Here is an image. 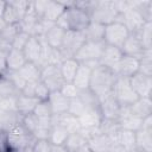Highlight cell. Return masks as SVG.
<instances>
[{
    "label": "cell",
    "mask_w": 152,
    "mask_h": 152,
    "mask_svg": "<svg viewBox=\"0 0 152 152\" xmlns=\"http://www.w3.org/2000/svg\"><path fill=\"white\" fill-rule=\"evenodd\" d=\"M116 21H120L126 26V28L129 31V33H134L138 30L141 28V26L146 23L142 18V15L135 10V8H129L122 14H119Z\"/></svg>",
    "instance_id": "11"
},
{
    "label": "cell",
    "mask_w": 152,
    "mask_h": 152,
    "mask_svg": "<svg viewBox=\"0 0 152 152\" xmlns=\"http://www.w3.org/2000/svg\"><path fill=\"white\" fill-rule=\"evenodd\" d=\"M49 95H50V90L48 89V87L42 81H38L34 89V97L39 101H46Z\"/></svg>",
    "instance_id": "48"
},
{
    "label": "cell",
    "mask_w": 152,
    "mask_h": 152,
    "mask_svg": "<svg viewBox=\"0 0 152 152\" xmlns=\"http://www.w3.org/2000/svg\"><path fill=\"white\" fill-rule=\"evenodd\" d=\"M78 99L86 104L88 109H99V99L89 88L84 90H80Z\"/></svg>",
    "instance_id": "40"
},
{
    "label": "cell",
    "mask_w": 152,
    "mask_h": 152,
    "mask_svg": "<svg viewBox=\"0 0 152 152\" xmlns=\"http://www.w3.org/2000/svg\"><path fill=\"white\" fill-rule=\"evenodd\" d=\"M6 69L7 70H11V71H18L20 70L24 64L27 62L23 51L20 50H15V49H12L8 55L6 56Z\"/></svg>",
    "instance_id": "24"
},
{
    "label": "cell",
    "mask_w": 152,
    "mask_h": 152,
    "mask_svg": "<svg viewBox=\"0 0 152 152\" xmlns=\"http://www.w3.org/2000/svg\"><path fill=\"white\" fill-rule=\"evenodd\" d=\"M40 81L48 87L51 91H57L64 84V80L61 75L59 66L56 65H45L40 69Z\"/></svg>",
    "instance_id": "8"
},
{
    "label": "cell",
    "mask_w": 152,
    "mask_h": 152,
    "mask_svg": "<svg viewBox=\"0 0 152 152\" xmlns=\"http://www.w3.org/2000/svg\"><path fill=\"white\" fill-rule=\"evenodd\" d=\"M78 66L80 63L75 58H66L63 61V63L59 65V71L64 82H72Z\"/></svg>",
    "instance_id": "28"
},
{
    "label": "cell",
    "mask_w": 152,
    "mask_h": 152,
    "mask_svg": "<svg viewBox=\"0 0 152 152\" xmlns=\"http://www.w3.org/2000/svg\"><path fill=\"white\" fill-rule=\"evenodd\" d=\"M23 152H33V151H32V147H28V148H26V150H24Z\"/></svg>",
    "instance_id": "62"
},
{
    "label": "cell",
    "mask_w": 152,
    "mask_h": 152,
    "mask_svg": "<svg viewBox=\"0 0 152 152\" xmlns=\"http://www.w3.org/2000/svg\"><path fill=\"white\" fill-rule=\"evenodd\" d=\"M114 142H118L121 146H124L125 148H127L128 151H131V150L135 148V132L121 128L119 131Z\"/></svg>",
    "instance_id": "35"
},
{
    "label": "cell",
    "mask_w": 152,
    "mask_h": 152,
    "mask_svg": "<svg viewBox=\"0 0 152 152\" xmlns=\"http://www.w3.org/2000/svg\"><path fill=\"white\" fill-rule=\"evenodd\" d=\"M129 107V110L133 115L144 119L148 115H152V99L151 97H139Z\"/></svg>",
    "instance_id": "20"
},
{
    "label": "cell",
    "mask_w": 152,
    "mask_h": 152,
    "mask_svg": "<svg viewBox=\"0 0 152 152\" xmlns=\"http://www.w3.org/2000/svg\"><path fill=\"white\" fill-rule=\"evenodd\" d=\"M5 5H6V1H0V17H2V13H4V10H5Z\"/></svg>",
    "instance_id": "60"
},
{
    "label": "cell",
    "mask_w": 152,
    "mask_h": 152,
    "mask_svg": "<svg viewBox=\"0 0 152 152\" xmlns=\"http://www.w3.org/2000/svg\"><path fill=\"white\" fill-rule=\"evenodd\" d=\"M120 107L121 106L118 103V101L114 99V96L112 94L99 100V110L101 113L102 119L118 121Z\"/></svg>",
    "instance_id": "13"
},
{
    "label": "cell",
    "mask_w": 152,
    "mask_h": 152,
    "mask_svg": "<svg viewBox=\"0 0 152 152\" xmlns=\"http://www.w3.org/2000/svg\"><path fill=\"white\" fill-rule=\"evenodd\" d=\"M119 14L114 7V0H100L96 1L95 8L90 13V20L101 25H109L116 21Z\"/></svg>",
    "instance_id": "5"
},
{
    "label": "cell",
    "mask_w": 152,
    "mask_h": 152,
    "mask_svg": "<svg viewBox=\"0 0 152 152\" xmlns=\"http://www.w3.org/2000/svg\"><path fill=\"white\" fill-rule=\"evenodd\" d=\"M33 114L37 116L38 120H45V119H51L52 112L50 108V104L48 101H39L38 104L36 106Z\"/></svg>",
    "instance_id": "42"
},
{
    "label": "cell",
    "mask_w": 152,
    "mask_h": 152,
    "mask_svg": "<svg viewBox=\"0 0 152 152\" xmlns=\"http://www.w3.org/2000/svg\"><path fill=\"white\" fill-rule=\"evenodd\" d=\"M86 43V37L83 31H65L62 45L59 48L61 52L63 53L64 58H74L77 51L82 48Z\"/></svg>",
    "instance_id": "6"
},
{
    "label": "cell",
    "mask_w": 152,
    "mask_h": 152,
    "mask_svg": "<svg viewBox=\"0 0 152 152\" xmlns=\"http://www.w3.org/2000/svg\"><path fill=\"white\" fill-rule=\"evenodd\" d=\"M138 72L152 77V50H144L141 57L139 58Z\"/></svg>",
    "instance_id": "38"
},
{
    "label": "cell",
    "mask_w": 152,
    "mask_h": 152,
    "mask_svg": "<svg viewBox=\"0 0 152 152\" xmlns=\"http://www.w3.org/2000/svg\"><path fill=\"white\" fill-rule=\"evenodd\" d=\"M23 53L27 62L37 64L42 56V42L39 37L31 36L23 49Z\"/></svg>",
    "instance_id": "14"
},
{
    "label": "cell",
    "mask_w": 152,
    "mask_h": 152,
    "mask_svg": "<svg viewBox=\"0 0 152 152\" xmlns=\"http://www.w3.org/2000/svg\"><path fill=\"white\" fill-rule=\"evenodd\" d=\"M139 70V58L131 57V56H122L120 64H119V70H118V76L122 77H132L135 75Z\"/></svg>",
    "instance_id": "18"
},
{
    "label": "cell",
    "mask_w": 152,
    "mask_h": 152,
    "mask_svg": "<svg viewBox=\"0 0 152 152\" xmlns=\"http://www.w3.org/2000/svg\"><path fill=\"white\" fill-rule=\"evenodd\" d=\"M51 142L45 139V140H36L33 146H32V151L33 152H50L51 151Z\"/></svg>",
    "instance_id": "51"
},
{
    "label": "cell",
    "mask_w": 152,
    "mask_h": 152,
    "mask_svg": "<svg viewBox=\"0 0 152 152\" xmlns=\"http://www.w3.org/2000/svg\"><path fill=\"white\" fill-rule=\"evenodd\" d=\"M6 26V23L4 21V19H2V17H0V32L4 30V27Z\"/></svg>",
    "instance_id": "61"
},
{
    "label": "cell",
    "mask_w": 152,
    "mask_h": 152,
    "mask_svg": "<svg viewBox=\"0 0 152 152\" xmlns=\"http://www.w3.org/2000/svg\"><path fill=\"white\" fill-rule=\"evenodd\" d=\"M38 102H39V100H37L36 97L26 96V95H23L19 93L15 99V110L21 116L31 114V113H33Z\"/></svg>",
    "instance_id": "19"
},
{
    "label": "cell",
    "mask_w": 152,
    "mask_h": 152,
    "mask_svg": "<svg viewBox=\"0 0 152 152\" xmlns=\"http://www.w3.org/2000/svg\"><path fill=\"white\" fill-rule=\"evenodd\" d=\"M21 124V115L15 110L0 113V132L8 133L13 127Z\"/></svg>",
    "instance_id": "22"
},
{
    "label": "cell",
    "mask_w": 152,
    "mask_h": 152,
    "mask_svg": "<svg viewBox=\"0 0 152 152\" xmlns=\"http://www.w3.org/2000/svg\"><path fill=\"white\" fill-rule=\"evenodd\" d=\"M36 139L32 137L31 133H28L21 124L17 125L13 127L8 133H7V144L8 148L17 151V152H23L24 150L32 147L34 144Z\"/></svg>",
    "instance_id": "3"
},
{
    "label": "cell",
    "mask_w": 152,
    "mask_h": 152,
    "mask_svg": "<svg viewBox=\"0 0 152 152\" xmlns=\"http://www.w3.org/2000/svg\"><path fill=\"white\" fill-rule=\"evenodd\" d=\"M76 152H91V151H90V148L88 147V145H84V146H82L81 148H78Z\"/></svg>",
    "instance_id": "59"
},
{
    "label": "cell",
    "mask_w": 152,
    "mask_h": 152,
    "mask_svg": "<svg viewBox=\"0 0 152 152\" xmlns=\"http://www.w3.org/2000/svg\"><path fill=\"white\" fill-rule=\"evenodd\" d=\"M116 77H118V75H115L113 71L100 65L91 71L89 89L100 100V99L112 94V88L114 86Z\"/></svg>",
    "instance_id": "1"
},
{
    "label": "cell",
    "mask_w": 152,
    "mask_h": 152,
    "mask_svg": "<svg viewBox=\"0 0 152 152\" xmlns=\"http://www.w3.org/2000/svg\"><path fill=\"white\" fill-rule=\"evenodd\" d=\"M129 83L139 97H151L152 94V77L137 72L129 77Z\"/></svg>",
    "instance_id": "12"
},
{
    "label": "cell",
    "mask_w": 152,
    "mask_h": 152,
    "mask_svg": "<svg viewBox=\"0 0 152 152\" xmlns=\"http://www.w3.org/2000/svg\"><path fill=\"white\" fill-rule=\"evenodd\" d=\"M128 36H129V31L126 28V26L120 21H114L104 26L103 42L106 45L121 49L122 44L128 38Z\"/></svg>",
    "instance_id": "7"
},
{
    "label": "cell",
    "mask_w": 152,
    "mask_h": 152,
    "mask_svg": "<svg viewBox=\"0 0 152 152\" xmlns=\"http://www.w3.org/2000/svg\"><path fill=\"white\" fill-rule=\"evenodd\" d=\"M8 144H7V133L0 132V152H7Z\"/></svg>",
    "instance_id": "54"
},
{
    "label": "cell",
    "mask_w": 152,
    "mask_h": 152,
    "mask_svg": "<svg viewBox=\"0 0 152 152\" xmlns=\"http://www.w3.org/2000/svg\"><path fill=\"white\" fill-rule=\"evenodd\" d=\"M50 152H69L64 145H52Z\"/></svg>",
    "instance_id": "57"
},
{
    "label": "cell",
    "mask_w": 152,
    "mask_h": 152,
    "mask_svg": "<svg viewBox=\"0 0 152 152\" xmlns=\"http://www.w3.org/2000/svg\"><path fill=\"white\" fill-rule=\"evenodd\" d=\"M12 50V44L0 38V57H5L8 55V52Z\"/></svg>",
    "instance_id": "53"
},
{
    "label": "cell",
    "mask_w": 152,
    "mask_h": 152,
    "mask_svg": "<svg viewBox=\"0 0 152 152\" xmlns=\"http://www.w3.org/2000/svg\"><path fill=\"white\" fill-rule=\"evenodd\" d=\"M50 0H37V1H32V6H33V12L38 18H43L45 10L49 5Z\"/></svg>",
    "instance_id": "50"
},
{
    "label": "cell",
    "mask_w": 152,
    "mask_h": 152,
    "mask_svg": "<svg viewBox=\"0 0 152 152\" xmlns=\"http://www.w3.org/2000/svg\"><path fill=\"white\" fill-rule=\"evenodd\" d=\"M65 10H66V8H65L59 1H50L42 19L56 24L57 20L61 18V15L64 13Z\"/></svg>",
    "instance_id": "30"
},
{
    "label": "cell",
    "mask_w": 152,
    "mask_h": 152,
    "mask_svg": "<svg viewBox=\"0 0 152 152\" xmlns=\"http://www.w3.org/2000/svg\"><path fill=\"white\" fill-rule=\"evenodd\" d=\"M84 145H87V140L82 137V134L80 132L69 133V135L64 142V146L69 152H76L78 148H81Z\"/></svg>",
    "instance_id": "36"
},
{
    "label": "cell",
    "mask_w": 152,
    "mask_h": 152,
    "mask_svg": "<svg viewBox=\"0 0 152 152\" xmlns=\"http://www.w3.org/2000/svg\"><path fill=\"white\" fill-rule=\"evenodd\" d=\"M108 152H129L127 148H125L124 146H121L120 144L118 142H113V145L110 146L109 151Z\"/></svg>",
    "instance_id": "56"
},
{
    "label": "cell",
    "mask_w": 152,
    "mask_h": 152,
    "mask_svg": "<svg viewBox=\"0 0 152 152\" xmlns=\"http://www.w3.org/2000/svg\"><path fill=\"white\" fill-rule=\"evenodd\" d=\"M120 50H121L122 55L135 57V58H140L144 52V48H142L141 43L137 38V36L133 33H129L128 38L125 40V43L122 44Z\"/></svg>",
    "instance_id": "17"
},
{
    "label": "cell",
    "mask_w": 152,
    "mask_h": 152,
    "mask_svg": "<svg viewBox=\"0 0 152 152\" xmlns=\"http://www.w3.org/2000/svg\"><path fill=\"white\" fill-rule=\"evenodd\" d=\"M36 84H37V82H27V83L25 84V87L23 88V90L20 91V94L26 95V96H32V97H34Z\"/></svg>",
    "instance_id": "52"
},
{
    "label": "cell",
    "mask_w": 152,
    "mask_h": 152,
    "mask_svg": "<svg viewBox=\"0 0 152 152\" xmlns=\"http://www.w3.org/2000/svg\"><path fill=\"white\" fill-rule=\"evenodd\" d=\"M91 71L89 68H87L83 64H80L77 72L72 80V83L76 86V88L78 90H84L89 88V83H90V76H91Z\"/></svg>",
    "instance_id": "27"
},
{
    "label": "cell",
    "mask_w": 152,
    "mask_h": 152,
    "mask_svg": "<svg viewBox=\"0 0 152 152\" xmlns=\"http://www.w3.org/2000/svg\"><path fill=\"white\" fill-rule=\"evenodd\" d=\"M64 56L63 53L61 52L59 49H53L51 48L49 53H48V58H46V65H56V66H59L63 61H64Z\"/></svg>",
    "instance_id": "45"
},
{
    "label": "cell",
    "mask_w": 152,
    "mask_h": 152,
    "mask_svg": "<svg viewBox=\"0 0 152 152\" xmlns=\"http://www.w3.org/2000/svg\"><path fill=\"white\" fill-rule=\"evenodd\" d=\"M20 76L25 80V82H38L40 81V68L31 62H26L24 66L18 70Z\"/></svg>",
    "instance_id": "32"
},
{
    "label": "cell",
    "mask_w": 152,
    "mask_h": 152,
    "mask_svg": "<svg viewBox=\"0 0 152 152\" xmlns=\"http://www.w3.org/2000/svg\"><path fill=\"white\" fill-rule=\"evenodd\" d=\"M78 121L81 127H99L102 121V116L99 109H88L78 118Z\"/></svg>",
    "instance_id": "29"
},
{
    "label": "cell",
    "mask_w": 152,
    "mask_h": 152,
    "mask_svg": "<svg viewBox=\"0 0 152 152\" xmlns=\"http://www.w3.org/2000/svg\"><path fill=\"white\" fill-rule=\"evenodd\" d=\"M11 82H12V84L15 87V89L20 93L21 90H23V88L25 87V84H26V82H25V80L20 76V74L18 72V71H11V70H6L5 71V74H4Z\"/></svg>",
    "instance_id": "44"
},
{
    "label": "cell",
    "mask_w": 152,
    "mask_h": 152,
    "mask_svg": "<svg viewBox=\"0 0 152 152\" xmlns=\"http://www.w3.org/2000/svg\"><path fill=\"white\" fill-rule=\"evenodd\" d=\"M6 70H7L6 69V59H5V57H0V76L4 75Z\"/></svg>",
    "instance_id": "58"
},
{
    "label": "cell",
    "mask_w": 152,
    "mask_h": 152,
    "mask_svg": "<svg viewBox=\"0 0 152 152\" xmlns=\"http://www.w3.org/2000/svg\"><path fill=\"white\" fill-rule=\"evenodd\" d=\"M84 37H86V42H103V37H104V25H101L99 23L91 21L88 24V26L83 30Z\"/></svg>",
    "instance_id": "23"
},
{
    "label": "cell",
    "mask_w": 152,
    "mask_h": 152,
    "mask_svg": "<svg viewBox=\"0 0 152 152\" xmlns=\"http://www.w3.org/2000/svg\"><path fill=\"white\" fill-rule=\"evenodd\" d=\"M46 101H48L49 104H50L52 115L66 113L68 109H69V102H70V100L66 99L64 95H62V93H61L59 90H57V91H51Z\"/></svg>",
    "instance_id": "16"
},
{
    "label": "cell",
    "mask_w": 152,
    "mask_h": 152,
    "mask_svg": "<svg viewBox=\"0 0 152 152\" xmlns=\"http://www.w3.org/2000/svg\"><path fill=\"white\" fill-rule=\"evenodd\" d=\"M87 145L91 152H108L110 146L113 145V140L108 135L99 133L97 135L89 139L87 141Z\"/></svg>",
    "instance_id": "21"
},
{
    "label": "cell",
    "mask_w": 152,
    "mask_h": 152,
    "mask_svg": "<svg viewBox=\"0 0 152 152\" xmlns=\"http://www.w3.org/2000/svg\"><path fill=\"white\" fill-rule=\"evenodd\" d=\"M18 94H19V91L15 89V87L12 84V82L5 75H1L0 76V100L17 96Z\"/></svg>",
    "instance_id": "39"
},
{
    "label": "cell",
    "mask_w": 152,
    "mask_h": 152,
    "mask_svg": "<svg viewBox=\"0 0 152 152\" xmlns=\"http://www.w3.org/2000/svg\"><path fill=\"white\" fill-rule=\"evenodd\" d=\"M59 91L62 93V95H64L69 100L77 97L78 94H80V90L76 88V86L72 82H64V84L62 86V88L59 89Z\"/></svg>",
    "instance_id": "47"
},
{
    "label": "cell",
    "mask_w": 152,
    "mask_h": 152,
    "mask_svg": "<svg viewBox=\"0 0 152 152\" xmlns=\"http://www.w3.org/2000/svg\"><path fill=\"white\" fill-rule=\"evenodd\" d=\"M87 110H88V108H87L86 104L78 99V96L70 100L68 113H70L71 115H74V116H76V118H80V116H81L82 114H84Z\"/></svg>",
    "instance_id": "43"
},
{
    "label": "cell",
    "mask_w": 152,
    "mask_h": 152,
    "mask_svg": "<svg viewBox=\"0 0 152 152\" xmlns=\"http://www.w3.org/2000/svg\"><path fill=\"white\" fill-rule=\"evenodd\" d=\"M52 125H61L62 127H64L69 133H75L78 132L81 126H80V121L78 118L71 115L70 113H63V114H57V115H52L51 116V126Z\"/></svg>",
    "instance_id": "15"
},
{
    "label": "cell",
    "mask_w": 152,
    "mask_h": 152,
    "mask_svg": "<svg viewBox=\"0 0 152 152\" xmlns=\"http://www.w3.org/2000/svg\"><path fill=\"white\" fill-rule=\"evenodd\" d=\"M135 148L141 152H152V131L140 128L135 132Z\"/></svg>",
    "instance_id": "26"
},
{
    "label": "cell",
    "mask_w": 152,
    "mask_h": 152,
    "mask_svg": "<svg viewBox=\"0 0 152 152\" xmlns=\"http://www.w3.org/2000/svg\"><path fill=\"white\" fill-rule=\"evenodd\" d=\"M68 135L69 132L64 127H62L61 125H52L49 132L48 140L51 142V145H64Z\"/></svg>",
    "instance_id": "33"
},
{
    "label": "cell",
    "mask_w": 152,
    "mask_h": 152,
    "mask_svg": "<svg viewBox=\"0 0 152 152\" xmlns=\"http://www.w3.org/2000/svg\"><path fill=\"white\" fill-rule=\"evenodd\" d=\"M64 33L65 30H63L62 27H59L57 24H55L45 34H44V39L48 43V45L50 48L53 49H59L64 38Z\"/></svg>",
    "instance_id": "25"
},
{
    "label": "cell",
    "mask_w": 152,
    "mask_h": 152,
    "mask_svg": "<svg viewBox=\"0 0 152 152\" xmlns=\"http://www.w3.org/2000/svg\"><path fill=\"white\" fill-rule=\"evenodd\" d=\"M112 95L120 106H131L134 101L139 99V96L131 87L129 78L122 76L116 77L114 86L112 88Z\"/></svg>",
    "instance_id": "4"
},
{
    "label": "cell",
    "mask_w": 152,
    "mask_h": 152,
    "mask_svg": "<svg viewBox=\"0 0 152 152\" xmlns=\"http://www.w3.org/2000/svg\"><path fill=\"white\" fill-rule=\"evenodd\" d=\"M129 152H141V151H139V150H137V148H133V150H131Z\"/></svg>",
    "instance_id": "63"
},
{
    "label": "cell",
    "mask_w": 152,
    "mask_h": 152,
    "mask_svg": "<svg viewBox=\"0 0 152 152\" xmlns=\"http://www.w3.org/2000/svg\"><path fill=\"white\" fill-rule=\"evenodd\" d=\"M90 23V15L84 11L72 6L64 11L57 20V25L65 31H83Z\"/></svg>",
    "instance_id": "2"
},
{
    "label": "cell",
    "mask_w": 152,
    "mask_h": 152,
    "mask_svg": "<svg viewBox=\"0 0 152 152\" xmlns=\"http://www.w3.org/2000/svg\"><path fill=\"white\" fill-rule=\"evenodd\" d=\"M120 129H121V127H120V125H119V122L116 120H106V119H102V121L100 124V131H101V133L108 135L113 140V142H114V140H115V138H116V135H118V133H119Z\"/></svg>",
    "instance_id": "37"
},
{
    "label": "cell",
    "mask_w": 152,
    "mask_h": 152,
    "mask_svg": "<svg viewBox=\"0 0 152 152\" xmlns=\"http://www.w3.org/2000/svg\"><path fill=\"white\" fill-rule=\"evenodd\" d=\"M104 46V42H86L82 45V48L77 51V53L74 56V58L78 63H84L88 61H99Z\"/></svg>",
    "instance_id": "9"
},
{
    "label": "cell",
    "mask_w": 152,
    "mask_h": 152,
    "mask_svg": "<svg viewBox=\"0 0 152 152\" xmlns=\"http://www.w3.org/2000/svg\"><path fill=\"white\" fill-rule=\"evenodd\" d=\"M23 18L24 17L21 15V13L18 10H15V7L12 5L11 0L10 1H6L5 10H4V13H2V19L6 23V25L19 24Z\"/></svg>",
    "instance_id": "34"
},
{
    "label": "cell",
    "mask_w": 152,
    "mask_h": 152,
    "mask_svg": "<svg viewBox=\"0 0 152 152\" xmlns=\"http://www.w3.org/2000/svg\"><path fill=\"white\" fill-rule=\"evenodd\" d=\"M30 37H31V36H30L28 33L24 32V31L19 32V34H18V36L13 39V42H12V49L23 51V49H24V46L26 45V43H27V40H28Z\"/></svg>",
    "instance_id": "49"
},
{
    "label": "cell",
    "mask_w": 152,
    "mask_h": 152,
    "mask_svg": "<svg viewBox=\"0 0 152 152\" xmlns=\"http://www.w3.org/2000/svg\"><path fill=\"white\" fill-rule=\"evenodd\" d=\"M144 50H152V21H146L140 30L134 32Z\"/></svg>",
    "instance_id": "31"
},
{
    "label": "cell",
    "mask_w": 152,
    "mask_h": 152,
    "mask_svg": "<svg viewBox=\"0 0 152 152\" xmlns=\"http://www.w3.org/2000/svg\"><path fill=\"white\" fill-rule=\"evenodd\" d=\"M19 32H21V28H20V25L19 24L6 25L4 27V30L0 32V38L12 44L13 39L19 34Z\"/></svg>",
    "instance_id": "41"
},
{
    "label": "cell",
    "mask_w": 152,
    "mask_h": 152,
    "mask_svg": "<svg viewBox=\"0 0 152 152\" xmlns=\"http://www.w3.org/2000/svg\"><path fill=\"white\" fill-rule=\"evenodd\" d=\"M21 125L28 133L32 134L38 126V119L33 113L24 115V116H21Z\"/></svg>",
    "instance_id": "46"
},
{
    "label": "cell",
    "mask_w": 152,
    "mask_h": 152,
    "mask_svg": "<svg viewBox=\"0 0 152 152\" xmlns=\"http://www.w3.org/2000/svg\"><path fill=\"white\" fill-rule=\"evenodd\" d=\"M122 52L120 49L118 48H114V46H109V45H106L103 51H102V55L100 57V65L113 71L115 75H118V70H119V64H120V61L122 58Z\"/></svg>",
    "instance_id": "10"
},
{
    "label": "cell",
    "mask_w": 152,
    "mask_h": 152,
    "mask_svg": "<svg viewBox=\"0 0 152 152\" xmlns=\"http://www.w3.org/2000/svg\"><path fill=\"white\" fill-rule=\"evenodd\" d=\"M141 129L152 131V115H148V116H146V118L142 119V122H141Z\"/></svg>",
    "instance_id": "55"
}]
</instances>
